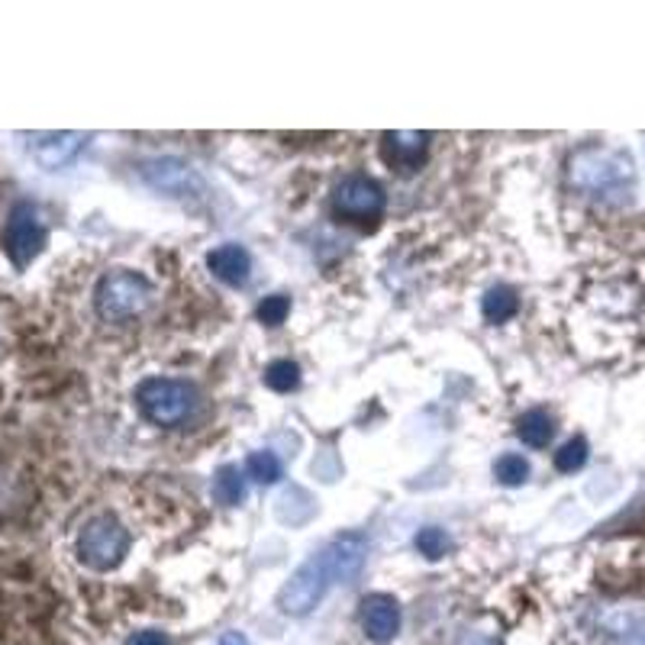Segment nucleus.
Instances as JSON below:
<instances>
[{
    "instance_id": "f257e3e1",
    "label": "nucleus",
    "mask_w": 645,
    "mask_h": 645,
    "mask_svg": "<svg viewBox=\"0 0 645 645\" xmlns=\"http://www.w3.org/2000/svg\"><path fill=\"white\" fill-rule=\"evenodd\" d=\"M368 558V539L361 532H343L330 539L326 549H320L313 558H307L285 587L278 590V607L288 617H307L313 613L333 585H349L361 572Z\"/></svg>"
},
{
    "instance_id": "f03ea898",
    "label": "nucleus",
    "mask_w": 645,
    "mask_h": 645,
    "mask_svg": "<svg viewBox=\"0 0 645 645\" xmlns=\"http://www.w3.org/2000/svg\"><path fill=\"white\" fill-rule=\"evenodd\" d=\"M136 404L149 423L175 429L191 423L194 413L200 411V394L181 378H146L136 388Z\"/></svg>"
},
{
    "instance_id": "7ed1b4c3",
    "label": "nucleus",
    "mask_w": 645,
    "mask_h": 645,
    "mask_svg": "<svg viewBox=\"0 0 645 645\" xmlns=\"http://www.w3.org/2000/svg\"><path fill=\"white\" fill-rule=\"evenodd\" d=\"M152 303V281L139 272H111L94 293V307L107 323H123L139 316Z\"/></svg>"
},
{
    "instance_id": "20e7f679",
    "label": "nucleus",
    "mask_w": 645,
    "mask_h": 645,
    "mask_svg": "<svg viewBox=\"0 0 645 645\" xmlns=\"http://www.w3.org/2000/svg\"><path fill=\"white\" fill-rule=\"evenodd\" d=\"M129 529L119 523L117 517L101 514L94 520H88L81 535H78V558L94 568V572H114L123 565L126 552H129Z\"/></svg>"
},
{
    "instance_id": "39448f33",
    "label": "nucleus",
    "mask_w": 645,
    "mask_h": 645,
    "mask_svg": "<svg viewBox=\"0 0 645 645\" xmlns=\"http://www.w3.org/2000/svg\"><path fill=\"white\" fill-rule=\"evenodd\" d=\"M330 207H333L336 220L353 223V227H368V223L381 220V214L388 207V194L375 177L346 175L333 187Z\"/></svg>"
},
{
    "instance_id": "423d86ee",
    "label": "nucleus",
    "mask_w": 645,
    "mask_h": 645,
    "mask_svg": "<svg viewBox=\"0 0 645 645\" xmlns=\"http://www.w3.org/2000/svg\"><path fill=\"white\" fill-rule=\"evenodd\" d=\"M46 245V223L30 200L13 204L3 227V252L16 268H26Z\"/></svg>"
},
{
    "instance_id": "0eeeda50",
    "label": "nucleus",
    "mask_w": 645,
    "mask_h": 645,
    "mask_svg": "<svg viewBox=\"0 0 645 645\" xmlns=\"http://www.w3.org/2000/svg\"><path fill=\"white\" fill-rule=\"evenodd\" d=\"M361 633L375 645H388L401 633V603L391 594H365L358 603Z\"/></svg>"
},
{
    "instance_id": "6e6552de",
    "label": "nucleus",
    "mask_w": 645,
    "mask_h": 645,
    "mask_svg": "<svg viewBox=\"0 0 645 645\" xmlns=\"http://www.w3.org/2000/svg\"><path fill=\"white\" fill-rule=\"evenodd\" d=\"M142 177L172 197H187V194H204V177L197 175L191 165L177 162V159H156L142 165Z\"/></svg>"
},
{
    "instance_id": "1a4fd4ad",
    "label": "nucleus",
    "mask_w": 645,
    "mask_h": 645,
    "mask_svg": "<svg viewBox=\"0 0 645 645\" xmlns=\"http://www.w3.org/2000/svg\"><path fill=\"white\" fill-rule=\"evenodd\" d=\"M429 152V133H384L381 136V156L391 169L416 172L426 162Z\"/></svg>"
},
{
    "instance_id": "9d476101",
    "label": "nucleus",
    "mask_w": 645,
    "mask_h": 645,
    "mask_svg": "<svg viewBox=\"0 0 645 645\" xmlns=\"http://www.w3.org/2000/svg\"><path fill=\"white\" fill-rule=\"evenodd\" d=\"M207 268L214 272V278H220L223 285L230 288H245L249 278H252V255L235 245V242H227V245H217L210 255H207Z\"/></svg>"
},
{
    "instance_id": "9b49d317",
    "label": "nucleus",
    "mask_w": 645,
    "mask_h": 645,
    "mask_svg": "<svg viewBox=\"0 0 645 645\" xmlns=\"http://www.w3.org/2000/svg\"><path fill=\"white\" fill-rule=\"evenodd\" d=\"M81 149H84V136L81 133H43V136H33V146H30L33 159L43 169L68 165Z\"/></svg>"
},
{
    "instance_id": "f8f14e48",
    "label": "nucleus",
    "mask_w": 645,
    "mask_h": 645,
    "mask_svg": "<svg viewBox=\"0 0 645 645\" xmlns=\"http://www.w3.org/2000/svg\"><path fill=\"white\" fill-rule=\"evenodd\" d=\"M517 436L527 442L529 449H545L555 436V419L552 413L542 411V407H532L520 419H517Z\"/></svg>"
},
{
    "instance_id": "ddd939ff",
    "label": "nucleus",
    "mask_w": 645,
    "mask_h": 645,
    "mask_svg": "<svg viewBox=\"0 0 645 645\" xmlns=\"http://www.w3.org/2000/svg\"><path fill=\"white\" fill-rule=\"evenodd\" d=\"M517 310H520V297H517V291L510 285L491 288V291L484 293V300H481V313H484L487 323H507V320L517 316Z\"/></svg>"
},
{
    "instance_id": "4468645a",
    "label": "nucleus",
    "mask_w": 645,
    "mask_h": 645,
    "mask_svg": "<svg viewBox=\"0 0 645 645\" xmlns=\"http://www.w3.org/2000/svg\"><path fill=\"white\" fill-rule=\"evenodd\" d=\"M214 500L223 507H239L245 500V474L239 465H223L214 474Z\"/></svg>"
},
{
    "instance_id": "2eb2a0df",
    "label": "nucleus",
    "mask_w": 645,
    "mask_h": 645,
    "mask_svg": "<svg viewBox=\"0 0 645 645\" xmlns=\"http://www.w3.org/2000/svg\"><path fill=\"white\" fill-rule=\"evenodd\" d=\"M265 384L278 394H291L300 388V365L291 358H275L265 368Z\"/></svg>"
},
{
    "instance_id": "dca6fc26",
    "label": "nucleus",
    "mask_w": 645,
    "mask_h": 645,
    "mask_svg": "<svg viewBox=\"0 0 645 645\" xmlns=\"http://www.w3.org/2000/svg\"><path fill=\"white\" fill-rule=\"evenodd\" d=\"M245 474L258 484H278L285 477V465L275 452H252L245 462Z\"/></svg>"
},
{
    "instance_id": "f3484780",
    "label": "nucleus",
    "mask_w": 645,
    "mask_h": 645,
    "mask_svg": "<svg viewBox=\"0 0 645 645\" xmlns=\"http://www.w3.org/2000/svg\"><path fill=\"white\" fill-rule=\"evenodd\" d=\"M413 545H416L419 555H426L429 562H436V558H446V555L452 552V535H449L446 529L426 527L416 532Z\"/></svg>"
},
{
    "instance_id": "a211bd4d",
    "label": "nucleus",
    "mask_w": 645,
    "mask_h": 645,
    "mask_svg": "<svg viewBox=\"0 0 645 645\" xmlns=\"http://www.w3.org/2000/svg\"><path fill=\"white\" fill-rule=\"evenodd\" d=\"M494 477H497L504 487H520V484H527L529 462L523 456H517V452H507V456H500V459L494 462Z\"/></svg>"
},
{
    "instance_id": "6ab92c4d",
    "label": "nucleus",
    "mask_w": 645,
    "mask_h": 645,
    "mask_svg": "<svg viewBox=\"0 0 645 645\" xmlns=\"http://www.w3.org/2000/svg\"><path fill=\"white\" fill-rule=\"evenodd\" d=\"M587 452H590V446H587L585 436L568 439V442L555 452V469L562 471V474H575V471H581L587 465Z\"/></svg>"
},
{
    "instance_id": "aec40b11",
    "label": "nucleus",
    "mask_w": 645,
    "mask_h": 645,
    "mask_svg": "<svg viewBox=\"0 0 645 645\" xmlns=\"http://www.w3.org/2000/svg\"><path fill=\"white\" fill-rule=\"evenodd\" d=\"M288 313H291V297H285V293L265 297V300L258 303V310H255V316H258L262 326H281V323L288 320Z\"/></svg>"
},
{
    "instance_id": "412c9836",
    "label": "nucleus",
    "mask_w": 645,
    "mask_h": 645,
    "mask_svg": "<svg viewBox=\"0 0 645 645\" xmlns=\"http://www.w3.org/2000/svg\"><path fill=\"white\" fill-rule=\"evenodd\" d=\"M126 645H175L172 643V636L169 633H162V630H139V633H133Z\"/></svg>"
},
{
    "instance_id": "4be33fe9",
    "label": "nucleus",
    "mask_w": 645,
    "mask_h": 645,
    "mask_svg": "<svg viewBox=\"0 0 645 645\" xmlns=\"http://www.w3.org/2000/svg\"><path fill=\"white\" fill-rule=\"evenodd\" d=\"M220 645H252V643H249L242 633H223V636H220Z\"/></svg>"
}]
</instances>
